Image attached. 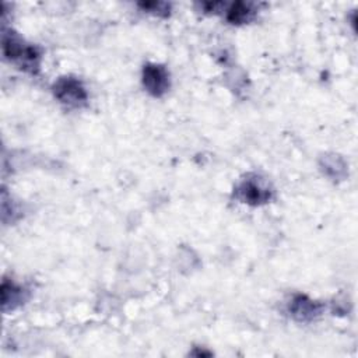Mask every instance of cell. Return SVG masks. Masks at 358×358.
Here are the masks:
<instances>
[{"label":"cell","instance_id":"1","mask_svg":"<svg viewBox=\"0 0 358 358\" xmlns=\"http://www.w3.org/2000/svg\"><path fill=\"white\" fill-rule=\"evenodd\" d=\"M3 55L6 59L18 63L27 71L35 73L39 67V49L34 45H27L15 34H3Z\"/></svg>","mask_w":358,"mask_h":358},{"label":"cell","instance_id":"5","mask_svg":"<svg viewBox=\"0 0 358 358\" xmlns=\"http://www.w3.org/2000/svg\"><path fill=\"white\" fill-rule=\"evenodd\" d=\"M289 312L296 320L308 322L320 315L322 305L306 295H295L289 303Z\"/></svg>","mask_w":358,"mask_h":358},{"label":"cell","instance_id":"6","mask_svg":"<svg viewBox=\"0 0 358 358\" xmlns=\"http://www.w3.org/2000/svg\"><path fill=\"white\" fill-rule=\"evenodd\" d=\"M24 294H25V291H24L22 287L17 285L13 281L3 280V284H1V306H3V310H13L17 306H20L22 303V301L25 299Z\"/></svg>","mask_w":358,"mask_h":358},{"label":"cell","instance_id":"2","mask_svg":"<svg viewBox=\"0 0 358 358\" xmlns=\"http://www.w3.org/2000/svg\"><path fill=\"white\" fill-rule=\"evenodd\" d=\"M55 96L64 105L81 106L87 102L88 94L83 83L76 77H62L53 85Z\"/></svg>","mask_w":358,"mask_h":358},{"label":"cell","instance_id":"4","mask_svg":"<svg viewBox=\"0 0 358 358\" xmlns=\"http://www.w3.org/2000/svg\"><path fill=\"white\" fill-rule=\"evenodd\" d=\"M143 84L154 96H162L169 88V73L161 64L148 63L143 69Z\"/></svg>","mask_w":358,"mask_h":358},{"label":"cell","instance_id":"3","mask_svg":"<svg viewBox=\"0 0 358 358\" xmlns=\"http://www.w3.org/2000/svg\"><path fill=\"white\" fill-rule=\"evenodd\" d=\"M235 196L242 203L260 206L271 199V189L260 178L248 176L235 187Z\"/></svg>","mask_w":358,"mask_h":358},{"label":"cell","instance_id":"8","mask_svg":"<svg viewBox=\"0 0 358 358\" xmlns=\"http://www.w3.org/2000/svg\"><path fill=\"white\" fill-rule=\"evenodd\" d=\"M144 10L158 14V15H166L169 13V4L162 1H150V3H141L140 4Z\"/></svg>","mask_w":358,"mask_h":358},{"label":"cell","instance_id":"7","mask_svg":"<svg viewBox=\"0 0 358 358\" xmlns=\"http://www.w3.org/2000/svg\"><path fill=\"white\" fill-rule=\"evenodd\" d=\"M255 6L252 3H242V1H238V3H234L228 11H227V20L231 22V24H243V22H248L253 18L255 15Z\"/></svg>","mask_w":358,"mask_h":358}]
</instances>
